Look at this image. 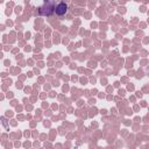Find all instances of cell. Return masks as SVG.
Instances as JSON below:
<instances>
[{"label":"cell","instance_id":"1","mask_svg":"<svg viewBox=\"0 0 149 149\" xmlns=\"http://www.w3.org/2000/svg\"><path fill=\"white\" fill-rule=\"evenodd\" d=\"M54 9V2L51 0H48L42 7L38 8V14L40 15H50Z\"/></svg>","mask_w":149,"mask_h":149},{"label":"cell","instance_id":"2","mask_svg":"<svg viewBox=\"0 0 149 149\" xmlns=\"http://www.w3.org/2000/svg\"><path fill=\"white\" fill-rule=\"evenodd\" d=\"M56 14L57 15H59V16H62V15H64L65 13H66V10H68V5L65 3V2H59L57 6H56Z\"/></svg>","mask_w":149,"mask_h":149}]
</instances>
